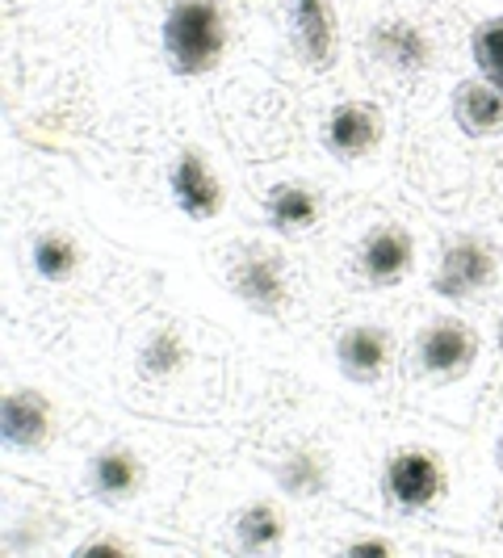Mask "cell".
<instances>
[{
	"label": "cell",
	"instance_id": "9a60e30c",
	"mask_svg": "<svg viewBox=\"0 0 503 558\" xmlns=\"http://www.w3.org/2000/svg\"><path fill=\"white\" fill-rule=\"evenodd\" d=\"M319 197L310 185H298V181H290V185H278L273 194L265 197V219L273 231L281 235H298V231H310V227L319 223Z\"/></svg>",
	"mask_w": 503,
	"mask_h": 558
},
{
	"label": "cell",
	"instance_id": "7402d4cb",
	"mask_svg": "<svg viewBox=\"0 0 503 558\" xmlns=\"http://www.w3.org/2000/svg\"><path fill=\"white\" fill-rule=\"evenodd\" d=\"M348 555H394V542H387V537H361V542H348Z\"/></svg>",
	"mask_w": 503,
	"mask_h": 558
},
{
	"label": "cell",
	"instance_id": "9c48e42d",
	"mask_svg": "<svg viewBox=\"0 0 503 558\" xmlns=\"http://www.w3.org/2000/svg\"><path fill=\"white\" fill-rule=\"evenodd\" d=\"M412 260H416V240H412L407 227H398V223L373 227L361 240V248H357L361 278L369 281V286H382V290H387V286H398V281L407 278Z\"/></svg>",
	"mask_w": 503,
	"mask_h": 558
},
{
	"label": "cell",
	"instance_id": "e0dca14e",
	"mask_svg": "<svg viewBox=\"0 0 503 558\" xmlns=\"http://www.w3.org/2000/svg\"><path fill=\"white\" fill-rule=\"evenodd\" d=\"M281 542H285V517L278 512V504L256 500L248 508H240V517H235V546L240 550L260 555V550H278Z\"/></svg>",
	"mask_w": 503,
	"mask_h": 558
},
{
	"label": "cell",
	"instance_id": "8992f818",
	"mask_svg": "<svg viewBox=\"0 0 503 558\" xmlns=\"http://www.w3.org/2000/svg\"><path fill=\"white\" fill-rule=\"evenodd\" d=\"M231 290L244 307L265 315V319H278L281 311L290 307V278H285V265L273 252H248L231 269Z\"/></svg>",
	"mask_w": 503,
	"mask_h": 558
},
{
	"label": "cell",
	"instance_id": "8fae6325",
	"mask_svg": "<svg viewBox=\"0 0 503 558\" xmlns=\"http://www.w3.org/2000/svg\"><path fill=\"white\" fill-rule=\"evenodd\" d=\"M290 29H294V47L303 63L315 72H328L340 47L332 0H290Z\"/></svg>",
	"mask_w": 503,
	"mask_h": 558
},
{
	"label": "cell",
	"instance_id": "5b68a950",
	"mask_svg": "<svg viewBox=\"0 0 503 558\" xmlns=\"http://www.w3.org/2000/svg\"><path fill=\"white\" fill-rule=\"evenodd\" d=\"M0 437L9 453H34L56 437V408L34 387H13L0 399Z\"/></svg>",
	"mask_w": 503,
	"mask_h": 558
},
{
	"label": "cell",
	"instance_id": "ba28073f",
	"mask_svg": "<svg viewBox=\"0 0 503 558\" xmlns=\"http://www.w3.org/2000/svg\"><path fill=\"white\" fill-rule=\"evenodd\" d=\"M382 135H387L382 110L369 101H340L323 122V143L335 160H365L369 151L382 147Z\"/></svg>",
	"mask_w": 503,
	"mask_h": 558
},
{
	"label": "cell",
	"instance_id": "52a82bcc",
	"mask_svg": "<svg viewBox=\"0 0 503 558\" xmlns=\"http://www.w3.org/2000/svg\"><path fill=\"white\" fill-rule=\"evenodd\" d=\"M475 357H478V340L462 319H437V324H428L416 340L419 369L432 374V378H445V383L470 374Z\"/></svg>",
	"mask_w": 503,
	"mask_h": 558
},
{
	"label": "cell",
	"instance_id": "6da1fadb",
	"mask_svg": "<svg viewBox=\"0 0 503 558\" xmlns=\"http://www.w3.org/2000/svg\"><path fill=\"white\" fill-rule=\"evenodd\" d=\"M168 68L185 81L210 76L226 56V13L219 0H172L160 26Z\"/></svg>",
	"mask_w": 503,
	"mask_h": 558
},
{
	"label": "cell",
	"instance_id": "44dd1931",
	"mask_svg": "<svg viewBox=\"0 0 503 558\" xmlns=\"http://www.w3.org/2000/svg\"><path fill=\"white\" fill-rule=\"evenodd\" d=\"M76 555H81V558H93V555H131V546H126V542H118V537H97V542H84Z\"/></svg>",
	"mask_w": 503,
	"mask_h": 558
},
{
	"label": "cell",
	"instance_id": "4fadbf2b",
	"mask_svg": "<svg viewBox=\"0 0 503 558\" xmlns=\"http://www.w3.org/2000/svg\"><path fill=\"white\" fill-rule=\"evenodd\" d=\"M453 122L470 140H491L503 131V93L482 76L462 81L453 88Z\"/></svg>",
	"mask_w": 503,
	"mask_h": 558
},
{
	"label": "cell",
	"instance_id": "cb8c5ba5",
	"mask_svg": "<svg viewBox=\"0 0 503 558\" xmlns=\"http://www.w3.org/2000/svg\"><path fill=\"white\" fill-rule=\"evenodd\" d=\"M500 458H503V441H500Z\"/></svg>",
	"mask_w": 503,
	"mask_h": 558
},
{
	"label": "cell",
	"instance_id": "2e32d148",
	"mask_svg": "<svg viewBox=\"0 0 503 558\" xmlns=\"http://www.w3.org/2000/svg\"><path fill=\"white\" fill-rule=\"evenodd\" d=\"M84 252L81 244L68 235V231H38L34 244H29V265L42 281H72L81 269Z\"/></svg>",
	"mask_w": 503,
	"mask_h": 558
},
{
	"label": "cell",
	"instance_id": "3957f363",
	"mask_svg": "<svg viewBox=\"0 0 503 558\" xmlns=\"http://www.w3.org/2000/svg\"><path fill=\"white\" fill-rule=\"evenodd\" d=\"M382 487H387L394 508L424 512V508H432V504L445 496V466L428 449H398L391 462H387Z\"/></svg>",
	"mask_w": 503,
	"mask_h": 558
},
{
	"label": "cell",
	"instance_id": "5bb4252c",
	"mask_svg": "<svg viewBox=\"0 0 503 558\" xmlns=\"http://www.w3.org/2000/svg\"><path fill=\"white\" fill-rule=\"evenodd\" d=\"M369 51L378 56V63H387L394 72H424L428 63H432V43H428V34L412 22H403V17H394V22H382V26H373L369 34Z\"/></svg>",
	"mask_w": 503,
	"mask_h": 558
},
{
	"label": "cell",
	"instance_id": "ac0fdd59",
	"mask_svg": "<svg viewBox=\"0 0 503 558\" xmlns=\"http://www.w3.org/2000/svg\"><path fill=\"white\" fill-rule=\"evenodd\" d=\"M278 483L294 500H315L328 492V462L315 449H294L278 462Z\"/></svg>",
	"mask_w": 503,
	"mask_h": 558
},
{
	"label": "cell",
	"instance_id": "30bf717a",
	"mask_svg": "<svg viewBox=\"0 0 503 558\" xmlns=\"http://www.w3.org/2000/svg\"><path fill=\"white\" fill-rule=\"evenodd\" d=\"M391 336L382 332L378 324H353V328H344L335 336V365H340V374L348 383H361V387L378 383L391 369Z\"/></svg>",
	"mask_w": 503,
	"mask_h": 558
},
{
	"label": "cell",
	"instance_id": "7c38bea8",
	"mask_svg": "<svg viewBox=\"0 0 503 558\" xmlns=\"http://www.w3.org/2000/svg\"><path fill=\"white\" fill-rule=\"evenodd\" d=\"M143 487V458L131 446H101L88 458V492L101 504L135 500Z\"/></svg>",
	"mask_w": 503,
	"mask_h": 558
},
{
	"label": "cell",
	"instance_id": "277c9868",
	"mask_svg": "<svg viewBox=\"0 0 503 558\" xmlns=\"http://www.w3.org/2000/svg\"><path fill=\"white\" fill-rule=\"evenodd\" d=\"M491 281H495V248L475 240V235H462L441 252V265L432 274V290L441 299L462 303V299H475L478 290H487Z\"/></svg>",
	"mask_w": 503,
	"mask_h": 558
},
{
	"label": "cell",
	"instance_id": "7a4b0ae2",
	"mask_svg": "<svg viewBox=\"0 0 503 558\" xmlns=\"http://www.w3.org/2000/svg\"><path fill=\"white\" fill-rule=\"evenodd\" d=\"M168 194L176 202V210L194 223H210L219 219L226 206V190L219 181V172L210 168V160L197 151V147H185L172 168H168Z\"/></svg>",
	"mask_w": 503,
	"mask_h": 558
},
{
	"label": "cell",
	"instance_id": "603a6c76",
	"mask_svg": "<svg viewBox=\"0 0 503 558\" xmlns=\"http://www.w3.org/2000/svg\"><path fill=\"white\" fill-rule=\"evenodd\" d=\"M500 353H503V328H500Z\"/></svg>",
	"mask_w": 503,
	"mask_h": 558
},
{
	"label": "cell",
	"instance_id": "ffe728a7",
	"mask_svg": "<svg viewBox=\"0 0 503 558\" xmlns=\"http://www.w3.org/2000/svg\"><path fill=\"white\" fill-rule=\"evenodd\" d=\"M470 59H475L478 76L503 93V17H491V22L475 26V34H470Z\"/></svg>",
	"mask_w": 503,
	"mask_h": 558
},
{
	"label": "cell",
	"instance_id": "d6986e66",
	"mask_svg": "<svg viewBox=\"0 0 503 558\" xmlns=\"http://www.w3.org/2000/svg\"><path fill=\"white\" fill-rule=\"evenodd\" d=\"M185 362H189V344L176 328H156L139 349V369L147 378H172L185 369Z\"/></svg>",
	"mask_w": 503,
	"mask_h": 558
}]
</instances>
